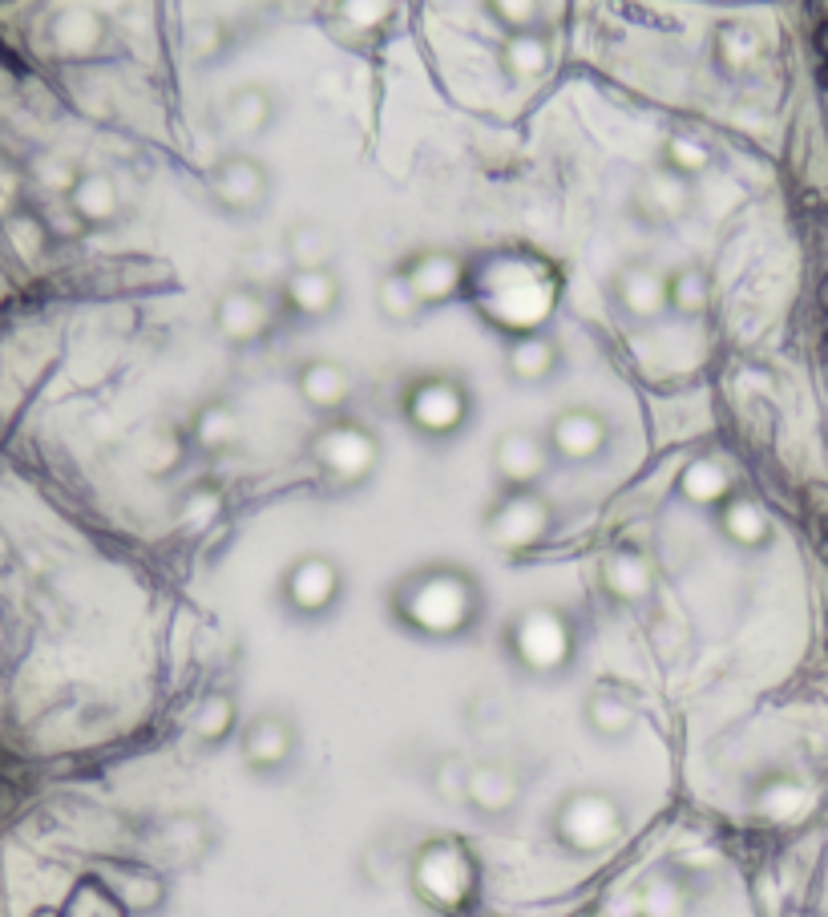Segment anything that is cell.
I'll return each instance as SVG.
<instances>
[{
	"instance_id": "cell-10",
	"label": "cell",
	"mask_w": 828,
	"mask_h": 917,
	"mask_svg": "<svg viewBox=\"0 0 828 917\" xmlns=\"http://www.w3.org/2000/svg\"><path fill=\"white\" fill-rule=\"evenodd\" d=\"M610 295H614V308L631 324L651 328L663 316H671V271L647 255L627 259L610 279Z\"/></svg>"
},
{
	"instance_id": "cell-31",
	"label": "cell",
	"mask_w": 828,
	"mask_h": 917,
	"mask_svg": "<svg viewBox=\"0 0 828 917\" xmlns=\"http://www.w3.org/2000/svg\"><path fill=\"white\" fill-rule=\"evenodd\" d=\"M73 207L85 223H114L122 215V194L110 174H81L73 186Z\"/></svg>"
},
{
	"instance_id": "cell-21",
	"label": "cell",
	"mask_w": 828,
	"mask_h": 917,
	"mask_svg": "<svg viewBox=\"0 0 828 917\" xmlns=\"http://www.w3.org/2000/svg\"><path fill=\"white\" fill-rule=\"evenodd\" d=\"M461 796L473 804V812L481 817H505V812L517 808L522 800V780L509 764L485 760V764H469L461 776Z\"/></svg>"
},
{
	"instance_id": "cell-11",
	"label": "cell",
	"mask_w": 828,
	"mask_h": 917,
	"mask_svg": "<svg viewBox=\"0 0 828 917\" xmlns=\"http://www.w3.org/2000/svg\"><path fill=\"white\" fill-rule=\"evenodd\" d=\"M279 320V299L259 287V283H231L219 291L215 308H211V324L215 332L235 344V348H247V344H259Z\"/></svg>"
},
{
	"instance_id": "cell-37",
	"label": "cell",
	"mask_w": 828,
	"mask_h": 917,
	"mask_svg": "<svg viewBox=\"0 0 828 917\" xmlns=\"http://www.w3.org/2000/svg\"><path fill=\"white\" fill-rule=\"evenodd\" d=\"M194 505V514H186L182 522L190 526V530H202V526H211L219 514H223V493L215 489V485H194L186 497H182V509H190Z\"/></svg>"
},
{
	"instance_id": "cell-28",
	"label": "cell",
	"mask_w": 828,
	"mask_h": 917,
	"mask_svg": "<svg viewBox=\"0 0 828 917\" xmlns=\"http://www.w3.org/2000/svg\"><path fill=\"white\" fill-rule=\"evenodd\" d=\"M239 441V413L231 400H206L190 417V445L202 457H219Z\"/></svg>"
},
{
	"instance_id": "cell-4",
	"label": "cell",
	"mask_w": 828,
	"mask_h": 917,
	"mask_svg": "<svg viewBox=\"0 0 828 917\" xmlns=\"http://www.w3.org/2000/svg\"><path fill=\"white\" fill-rule=\"evenodd\" d=\"M554 841L574 857H598L627 833V808L606 788H578L554 812Z\"/></svg>"
},
{
	"instance_id": "cell-8",
	"label": "cell",
	"mask_w": 828,
	"mask_h": 917,
	"mask_svg": "<svg viewBox=\"0 0 828 917\" xmlns=\"http://www.w3.org/2000/svg\"><path fill=\"white\" fill-rule=\"evenodd\" d=\"M554 534V505L538 489L522 493H501L493 509L485 514V538L505 550V554H522L542 546Z\"/></svg>"
},
{
	"instance_id": "cell-16",
	"label": "cell",
	"mask_w": 828,
	"mask_h": 917,
	"mask_svg": "<svg viewBox=\"0 0 828 917\" xmlns=\"http://www.w3.org/2000/svg\"><path fill=\"white\" fill-rule=\"evenodd\" d=\"M295 392L312 413L336 421V417H344V409L356 396V376H352V368L344 360L312 356V360H303L295 368Z\"/></svg>"
},
{
	"instance_id": "cell-17",
	"label": "cell",
	"mask_w": 828,
	"mask_h": 917,
	"mask_svg": "<svg viewBox=\"0 0 828 917\" xmlns=\"http://www.w3.org/2000/svg\"><path fill=\"white\" fill-rule=\"evenodd\" d=\"M400 271L408 275L412 291H417V299L425 303V312L429 308H441V303L457 299L469 283V271H465V259L457 251H445V247H429V251H417V255H408L400 263Z\"/></svg>"
},
{
	"instance_id": "cell-6",
	"label": "cell",
	"mask_w": 828,
	"mask_h": 917,
	"mask_svg": "<svg viewBox=\"0 0 828 917\" xmlns=\"http://www.w3.org/2000/svg\"><path fill=\"white\" fill-rule=\"evenodd\" d=\"M344 586H348L344 566L328 550H307V554L287 562V570L279 578V602L295 619L316 623V619H328L340 606Z\"/></svg>"
},
{
	"instance_id": "cell-32",
	"label": "cell",
	"mask_w": 828,
	"mask_h": 917,
	"mask_svg": "<svg viewBox=\"0 0 828 917\" xmlns=\"http://www.w3.org/2000/svg\"><path fill=\"white\" fill-rule=\"evenodd\" d=\"M659 166H667L671 174H679V178H687V182H699V178L715 166V150H711L707 138L679 130V134H667L663 154H659Z\"/></svg>"
},
{
	"instance_id": "cell-22",
	"label": "cell",
	"mask_w": 828,
	"mask_h": 917,
	"mask_svg": "<svg viewBox=\"0 0 828 917\" xmlns=\"http://www.w3.org/2000/svg\"><path fill=\"white\" fill-rule=\"evenodd\" d=\"M715 526L744 554H760L772 542V518H768L764 501L752 497V493H740V489L715 509Z\"/></svg>"
},
{
	"instance_id": "cell-9",
	"label": "cell",
	"mask_w": 828,
	"mask_h": 917,
	"mask_svg": "<svg viewBox=\"0 0 828 917\" xmlns=\"http://www.w3.org/2000/svg\"><path fill=\"white\" fill-rule=\"evenodd\" d=\"M206 186H211V202L219 211H227L231 219H255L267 207V198L275 190V178H271V166L259 154L231 150L211 166Z\"/></svg>"
},
{
	"instance_id": "cell-30",
	"label": "cell",
	"mask_w": 828,
	"mask_h": 917,
	"mask_svg": "<svg viewBox=\"0 0 828 917\" xmlns=\"http://www.w3.org/2000/svg\"><path fill=\"white\" fill-rule=\"evenodd\" d=\"M711 271L703 263H683L671 271V316L679 320H703L711 312Z\"/></svg>"
},
{
	"instance_id": "cell-19",
	"label": "cell",
	"mask_w": 828,
	"mask_h": 917,
	"mask_svg": "<svg viewBox=\"0 0 828 917\" xmlns=\"http://www.w3.org/2000/svg\"><path fill=\"white\" fill-rule=\"evenodd\" d=\"M279 303L299 320H328L344 303V283L336 271H287L279 283Z\"/></svg>"
},
{
	"instance_id": "cell-2",
	"label": "cell",
	"mask_w": 828,
	"mask_h": 917,
	"mask_svg": "<svg viewBox=\"0 0 828 917\" xmlns=\"http://www.w3.org/2000/svg\"><path fill=\"white\" fill-rule=\"evenodd\" d=\"M477 409V396L461 372L449 368H429L417 372L404 384L400 396V413L412 433H421L425 441H453L469 429Z\"/></svg>"
},
{
	"instance_id": "cell-1",
	"label": "cell",
	"mask_w": 828,
	"mask_h": 917,
	"mask_svg": "<svg viewBox=\"0 0 828 917\" xmlns=\"http://www.w3.org/2000/svg\"><path fill=\"white\" fill-rule=\"evenodd\" d=\"M392 610L408 631H421L429 639H453L477 623L481 586L465 566L433 562L396 582Z\"/></svg>"
},
{
	"instance_id": "cell-35",
	"label": "cell",
	"mask_w": 828,
	"mask_h": 917,
	"mask_svg": "<svg viewBox=\"0 0 828 917\" xmlns=\"http://www.w3.org/2000/svg\"><path fill=\"white\" fill-rule=\"evenodd\" d=\"M235 720H239V711H235V699L231 695H206L202 707H198V716H194L198 744H206V748L223 744L235 732Z\"/></svg>"
},
{
	"instance_id": "cell-13",
	"label": "cell",
	"mask_w": 828,
	"mask_h": 917,
	"mask_svg": "<svg viewBox=\"0 0 828 917\" xmlns=\"http://www.w3.org/2000/svg\"><path fill=\"white\" fill-rule=\"evenodd\" d=\"M550 465H554V453H550V441L542 429L517 425V429H505L493 445V473H497L505 493L538 489L542 477L550 473Z\"/></svg>"
},
{
	"instance_id": "cell-26",
	"label": "cell",
	"mask_w": 828,
	"mask_h": 917,
	"mask_svg": "<svg viewBox=\"0 0 828 917\" xmlns=\"http://www.w3.org/2000/svg\"><path fill=\"white\" fill-rule=\"evenodd\" d=\"M336 235L320 219H299L283 235V259L287 271H336Z\"/></svg>"
},
{
	"instance_id": "cell-15",
	"label": "cell",
	"mask_w": 828,
	"mask_h": 917,
	"mask_svg": "<svg viewBox=\"0 0 828 917\" xmlns=\"http://www.w3.org/2000/svg\"><path fill=\"white\" fill-rule=\"evenodd\" d=\"M631 211L647 227H675L695 211V182L671 174L667 166H655L635 182Z\"/></svg>"
},
{
	"instance_id": "cell-20",
	"label": "cell",
	"mask_w": 828,
	"mask_h": 917,
	"mask_svg": "<svg viewBox=\"0 0 828 917\" xmlns=\"http://www.w3.org/2000/svg\"><path fill=\"white\" fill-rule=\"evenodd\" d=\"M768 57V33L752 21H719L711 29V65L723 77H748Z\"/></svg>"
},
{
	"instance_id": "cell-27",
	"label": "cell",
	"mask_w": 828,
	"mask_h": 917,
	"mask_svg": "<svg viewBox=\"0 0 828 917\" xmlns=\"http://www.w3.org/2000/svg\"><path fill=\"white\" fill-rule=\"evenodd\" d=\"M582 720H586V728H590L598 740H623V736H631L635 724H639V707L631 703V695H623L618 687L598 683V687L586 695Z\"/></svg>"
},
{
	"instance_id": "cell-14",
	"label": "cell",
	"mask_w": 828,
	"mask_h": 917,
	"mask_svg": "<svg viewBox=\"0 0 828 917\" xmlns=\"http://www.w3.org/2000/svg\"><path fill=\"white\" fill-rule=\"evenodd\" d=\"M239 748H243V764L255 776H279V772L291 768V760L299 752L295 720L287 716V711H259L255 720L243 724Z\"/></svg>"
},
{
	"instance_id": "cell-34",
	"label": "cell",
	"mask_w": 828,
	"mask_h": 917,
	"mask_svg": "<svg viewBox=\"0 0 828 917\" xmlns=\"http://www.w3.org/2000/svg\"><path fill=\"white\" fill-rule=\"evenodd\" d=\"M683 909H687V885L667 873L647 877L635 893V917H683Z\"/></svg>"
},
{
	"instance_id": "cell-29",
	"label": "cell",
	"mask_w": 828,
	"mask_h": 917,
	"mask_svg": "<svg viewBox=\"0 0 828 917\" xmlns=\"http://www.w3.org/2000/svg\"><path fill=\"white\" fill-rule=\"evenodd\" d=\"M679 493L703 509H719L736 493V477L719 457H695L683 473H679Z\"/></svg>"
},
{
	"instance_id": "cell-38",
	"label": "cell",
	"mask_w": 828,
	"mask_h": 917,
	"mask_svg": "<svg viewBox=\"0 0 828 917\" xmlns=\"http://www.w3.org/2000/svg\"><path fill=\"white\" fill-rule=\"evenodd\" d=\"M33 917H61V913H57V909H37Z\"/></svg>"
},
{
	"instance_id": "cell-39",
	"label": "cell",
	"mask_w": 828,
	"mask_h": 917,
	"mask_svg": "<svg viewBox=\"0 0 828 917\" xmlns=\"http://www.w3.org/2000/svg\"><path fill=\"white\" fill-rule=\"evenodd\" d=\"M820 49H824V53H828V25H824V29H820Z\"/></svg>"
},
{
	"instance_id": "cell-5",
	"label": "cell",
	"mask_w": 828,
	"mask_h": 917,
	"mask_svg": "<svg viewBox=\"0 0 828 917\" xmlns=\"http://www.w3.org/2000/svg\"><path fill=\"white\" fill-rule=\"evenodd\" d=\"M307 453H312L316 469H320L328 481H336V485H344V489L364 485V481L380 469V461H384L380 437H376L364 421H352V417L324 421V425L316 429L312 445H307Z\"/></svg>"
},
{
	"instance_id": "cell-36",
	"label": "cell",
	"mask_w": 828,
	"mask_h": 917,
	"mask_svg": "<svg viewBox=\"0 0 828 917\" xmlns=\"http://www.w3.org/2000/svg\"><path fill=\"white\" fill-rule=\"evenodd\" d=\"M485 13L501 25L505 37L546 29V5H538V0H493V5H485Z\"/></svg>"
},
{
	"instance_id": "cell-18",
	"label": "cell",
	"mask_w": 828,
	"mask_h": 917,
	"mask_svg": "<svg viewBox=\"0 0 828 917\" xmlns=\"http://www.w3.org/2000/svg\"><path fill=\"white\" fill-rule=\"evenodd\" d=\"M219 122L235 142H255L279 122V97L271 85H259V81L235 85L219 106Z\"/></svg>"
},
{
	"instance_id": "cell-23",
	"label": "cell",
	"mask_w": 828,
	"mask_h": 917,
	"mask_svg": "<svg viewBox=\"0 0 828 917\" xmlns=\"http://www.w3.org/2000/svg\"><path fill=\"white\" fill-rule=\"evenodd\" d=\"M602 590L623 602V606H643L655 594V566L643 550L635 546H618L602 562Z\"/></svg>"
},
{
	"instance_id": "cell-3",
	"label": "cell",
	"mask_w": 828,
	"mask_h": 917,
	"mask_svg": "<svg viewBox=\"0 0 828 917\" xmlns=\"http://www.w3.org/2000/svg\"><path fill=\"white\" fill-rule=\"evenodd\" d=\"M505 647H509L513 663L522 671L554 679L574 663L578 631H574V623H570V615L562 606L530 602L505 623Z\"/></svg>"
},
{
	"instance_id": "cell-7",
	"label": "cell",
	"mask_w": 828,
	"mask_h": 917,
	"mask_svg": "<svg viewBox=\"0 0 828 917\" xmlns=\"http://www.w3.org/2000/svg\"><path fill=\"white\" fill-rule=\"evenodd\" d=\"M412 885L421 889V897L437 909H465L477 889V865L457 841H433L417 853L412 861Z\"/></svg>"
},
{
	"instance_id": "cell-33",
	"label": "cell",
	"mask_w": 828,
	"mask_h": 917,
	"mask_svg": "<svg viewBox=\"0 0 828 917\" xmlns=\"http://www.w3.org/2000/svg\"><path fill=\"white\" fill-rule=\"evenodd\" d=\"M376 308L396 328H408V324H417L425 316V303L417 299V291H412V283H408V275L400 267H392L388 275H380V283H376Z\"/></svg>"
},
{
	"instance_id": "cell-25",
	"label": "cell",
	"mask_w": 828,
	"mask_h": 917,
	"mask_svg": "<svg viewBox=\"0 0 828 917\" xmlns=\"http://www.w3.org/2000/svg\"><path fill=\"white\" fill-rule=\"evenodd\" d=\"M550 61H554V49H550L546 29L501 37V45H497V65H501V77L509 85H538L550 73Z\"/></svg>"
},
{
	"instance_id": "cell-12",
	"label": "cell",
	"mask_w": 828,
	"mask_h": 917,
	"mask_svg": "<svg viewBox=\"0 0 828 917\" xmlns=\"http://www.w3.org/2000/svg\"><path fill=\"white\" fill-rule=\"evenodd\" d=\"M542 433L550 441L554 461H566V465H594L610 449V421L594 404H566V409L550 417Z\"/></svg>"
},
{
	"instance_id": "cell-24",
	"label": "cell",
	"mask_w": 828,
	"mask_h": 917,
	"mask_svg": "<svg viewBox=\"0 0 828 917\" xmlns=\"http://www.w3.org/2000/svg\"><path fill=\"white\" fill-rule=\"evenodd\" d=\"M558 368H562V348L546 332H526V336L509 340V348H505V372H509V380L526 384V388L550 384L558 376Z\"/></svg>"
}]
</instances>
